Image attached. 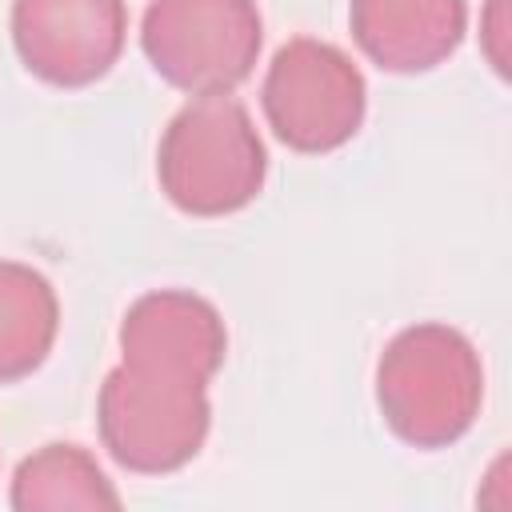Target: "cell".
Here are the masks:
<instances>
[{
	"mask_svg": "<svg viewBox=\"0 0 512 512\" xmlns=\"http://www.w3.org/2000/svg\"><path fill=\"white\" fill-rule=\"evenodd\" d=\"M484 368L472 340L448 324H412L388 340L376 364L384 424L412 448H448L480 416Z\"/></svg>",
	"mask_w": 512,
	"mask_h": 512,
	"instance_id": "1",
	"label": "cell"
},
{
	"mask_svg": "<svg viewBox=\"0 0 512 512\" xmlns=\"http://www.w3.org/2000/svg\"><path fill=\"white\" fill-rule=\"evenodd\" d=\"M268 176L264 140L240 100L192 96L164 128L156 148L160 192L184 216H232L248 208Z\"/></svg>",
	"mask_w": 512,
	"mask_h": 512,
	"instance_id": "2",
	"label": "cell"
},
{
	"mask_svg": "<svg viewBox=\"0 0 512 512\" xmlns=\"http://www.w3.org/2000/svg\"><path fill=\"white\" fill-rule=\"evenodd\" d=\"M208 384L144 368H112L100 384L96 428L108 456L140 476H164L196 460L208 440Z\"/></svg>",
	"mask_w": 512,
	"mask_h": 512,
	"instance_id": "3",
	"label": "cell"
},
{
	"mask_svg": "<svg viewBox=\"0 0 512 512\" xmlns=\"http://www.w3.org/2000/svg\"><path fill=\"white\" fill-rule=\"evenodd\" d=\"M256 0H148L140 48L152 72L188 96L236 92L260 56Z\"/></svg>",
	"mask_w": 512,
	"mask_h": 512,
	"instance_id": "4",
	"label": "cell"
},
{
	"mask_svg": "<svg viewBox=\"0 0 512 512\" xmlns=\"http://www.w3.org/2000/svg\"><path fill=\"white\" fill-rule=\"evenodd\" d=\"M260 104L280 144L324 156L360 132L368 88L360 68L336 44L296 36L276 48L264 72Z\"/></svg>",
	"mask_w": 512,
	"mask_h": 512,
	"instance_id": "5",
	"label": "cell"
},
{
	"mask_svg": "<svg viewBox=\"0 0 512 512\" xmlns=\"http://www.w3.org/2000/svg\"><path fill=\"white\" fill-rule=\"evenodd\" d=\"M124 0H12L20 64L52 88L96 84L124 48Z\"/></svg>",
	"mask_w": 512,
	"mask_h": 512,
	"instance_id": "6",
	"label": "cell"
},
{
	"mask_svg": "<svg viewBox=\"0 0 512 512\" xmlns=\"http://www.w3.org/2000/svg\"><path fill=\"white\" fill-rule=\"evenodd\" d=\"M120 352L128 368L188 376L208 384L228 352V332L212 300L184 288L144 292L120 320Z\"/></svg>",
	"mask_w": 512,
	"mask_h": 512,
	"instance_id": "7",
	"label": "cell"
},
{
	"mask_svg": "<svg viewBox=\"0 0 512 512\" xmlns=\"http://www.w3.org/2000/svg\"><path fill=\"white\" fill-rule=\"evenodd\" d=\"M348 28L360 52L384 72H428L444 64L468 28L464 0H348Z\"/></svg>",
	"mask_w": 512,
	"mask_h": 512,
	"instance_id": "8",
	"label": "cell"
},
{
	"mask_svg": "<svg viewBox=\"0 0 512 512\" xmlns=\"http://www.w3.org/2000/svg\"><path fill=\"white\" fill-rule=\"evenodd\" d=\"M60 328V300L44 272L20 260H0V384L32 376Z\"/></svg>",
	"mask_w": 512,
	"mask_h": 512,
	"instance_id": "9",
	"label": "cell"
},
{
	"mask_svg": "<svg viewBox=\"0 0 512 512\" xmlns=\"http://www.w3.org/2000/svg\"><path fill=\"white\" fill-rule=\"evenodd\" d=\"M8 504L16 512L120 508V492L80 444H44L20 460Z\"/></svg>",
	"mask_w": 512,
	"mask_h": 512,
	"instance_id": "10",
	"label": "cell"
},
{
	"mask_svg": "<svg viewBox=\"0 0 512 512\" xmlns=\"http://www.w3.org/2000/svg\"><path fill=\"white\" fill-rule=\"evenodd\" d=\"M480 48L488 56V64L508 76V0H488L484 16H480Z\"/></svg>",
	"mask_w": 512,
	"mask_h": 512,
	"instance_id": "11",
	"label": "cell"
}]
</instances>
